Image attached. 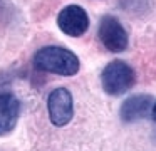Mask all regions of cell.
Returning a JSON list of instances; mask_svg holds the SVG:
<instances>
[{
    "label": "cell",
    "mask_w": 156,
    "mask_h": 151,
    "mask_svg": "<svg viewBox=\"0 0 156 151\" xmlns=\"http://www.w3.org/2000/svg\"><path fill=\"white\" fill-rule=\"evenodd\" d=\"M34 67L42 72L71 77L79 70V59L74 52L59 45L42 47L34 56Z\"/></svg>",
    "instance_id": "6da1fadb"
},
{
    "label": "cell",
    "mask_w": 156,
    "mask_h": 151,
    "mask_svg": "<svg viewBox=\"0 0 156 151\" xmlns=\"http://www.w3.org/2000/svg\"><path fill=\"white\" fill-rule=\"evenodd\" d=\"M136 81V74L133 67H129L122 60H112L104 67L101 74L102 89L111 96H121L128 92Z\"/></svg>",
    "instance_id": "7a4b0ae2"
},
{
    "label": "cell",
    "mask_w": 156,
    "mask_h": 151,
    "mask_svg": "<svg viewBox=\"0 0 156 151\" xmlns=\"http://www.w3.org/2000/svg\"><path fill=\"white\" fill-rule=\"evenodd\" d=\"M99 39L111 52H122L128 47V32L116 17L104 15L99 23Z\"/></svg>",
    "instance_id": "3957f363"
},
{
    "label": "cell",
    "mask_w": 156,
    "mask_h": 151,
    "mask_svg": "<svg viewBox=\"0 0 156 151\" xmlns=\"http://www.w3.org/2000/svg\"><path fill=\"white\" fill-rule=\"evenodd\" d=\"M153 109V97L148 94H138V96H131L126 99L121 106V119L126 123H133L141 117L148 116Z\"/></svg>",
    "instance_id": "52a82bcc"
},
{
    "label": "cell",
    "mask_w": 156,
    "mask_h": 151,
    "mask_svg": "<svg viewBox=\"0 0 156 151\" xmlns=\"http://www.w3.org/2000/svg\"><path fill=\"white\" fill-rule=\"evenodd\" d=\"M20 114V102L10 92L0 94V136L9 134L15 128Z\"/></svg>",
    "instance_id": "8992f818"
},
{
    "label": "cell",
    "mask_w": 156,
    "mask_h": 151,
    "mask_svg": "<svg viewBox=\"0 0 156 151\" xmlns=\"http://www.w3.org/2000/svg\"><path fill=\"white\" fill-rule=\"evenodd\" d=\"M57 25L66 35L81 37L89 29V17L81 5H67L59 12Z\"/></svg>",
    "instance_id": "5b68a950"
},
{
    "label": "cell",
    "mask_w": 156,
    "mask_h": 151,
    "mask_svg": "<svg viewBox=\"0 0 156 151\" xmlns=\"http://www.w3.org/2000/svg\"><path fill=\"white\" fill-rule=\"evenodd\" d=\"M47 109L54 126H66L74 116L72 96L66 87H57L49 94Z\"/></svg>",
    "instance_id": "277c9868"
},
{
    "label": "cell",
    "mask_w": 156,
    "mask_h": 151,
    "mask_svg": "<svg viewBox=\"0 0 156 151\" xmlns=\"http://www.w3.org/2000/svg\"><path fill=\"white\" fill-rule=\"evenodd\" d=\"M151 116H153V119L156 121V102L153 104V109H151Z\"/></svg>",
    "instance_id": "ba28073f"
}]
</instances>
